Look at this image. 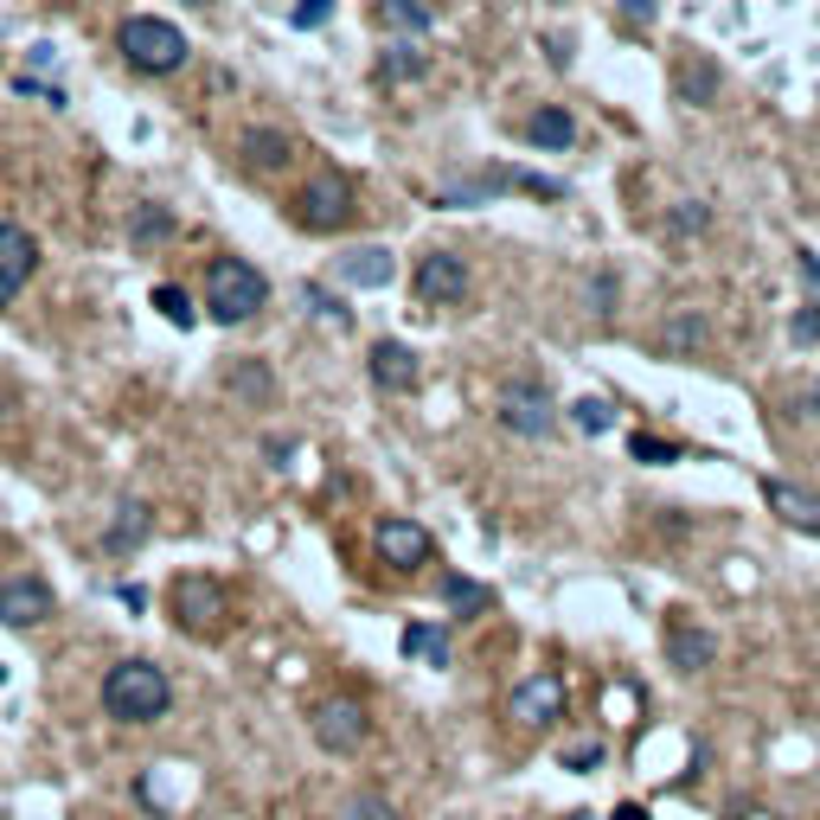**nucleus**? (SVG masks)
Listing matches in <instances>:
<instances>
[{
    "label": "nucleus",
    "instance_id": "f704fd0d",
    "mask_svg": "<svg viewBox=\"0 0 820 820\" xmlns=\"http://www.w3.org/2000/svg\"><path fill=\"white\" fill-rule=\"evenodd\" d=\"M558 763H564V769H596V763H603V743H570Z\"/></svg>",
    "mask_w": 820,
    "mask_h": 820
},
{
    "label": "nucleus",
    "instance_id": "a19ab883",
    "mask_svg": "<svg viewBox=\"0 0 820 820\" xmlns=\"http://www.w3.org/2000/svg\"><path fill=\"white\" fill-rule=\"evenodd\" d=\"M564 820H596V814H584V808H577V814H564Z\"/></svg>",
    "mask_w": 820,
    "mask_h": 820
},
{
    "label": "nucleus",
    "instance_id": "5701e85b",
    "mask_svg": "<svg viewBox=\"0 0 820 820\" xmlns=\"http://www.w3.org/2000/svg\"><path fill=\"white\" fill-rule=\"evenodd\" d=\"M225 384H231V398H244V404H270V398H276V379H270L263 359H237Z\"/></svg>",
    "mask_w": 820,
    "mask_h": 820
},
{
    "label": "nucleus",
    "instance_id": "412c9836",
    "mask_svg": "<svg viewBox=\"0 0 820 820\" xmlns=\"http://www.w3.org/2000/svg\"><path fill=\"white\" fill-rule=\"evenodd\" d=\"M289 135L282 128H244V160H251L256 174H282L289 167Z\"/></svg>",
    "mask_w": 820,
    "mask_h": 820
},
{
    "label": "nucleus",
    "instance_id": "c756f323",
    "mask_svg": "<svg viewBox=\"0 0 820 820\" xmlns=\"http://www.w3.org/2000/svg\"><path fill=\"white\" fill-rule=\"evenodd\" d=\"M570 423H577L584 436H603L615 423V410L603 404V398H577V404H570Z\"/></svg>",
    "mask_w": 820,
    "mask_h": 820
},
{
    "label": "nucleus",
    "instance_id": "4be33fe9",
    "mask_svg": "<svg viewBox=\"0 0 820 820\" xmlns=\"http://www.w3.org/2000/svg\"><path fill=\"white\" fill-rule=\"evenodd\" d=\"M398 647H404V661L449 666V628H436V622H410L404 635H398Z\"/></svg>",
    "mask_w": 820,
    "mask_h": 820
},
{
    "label": "nucleus",
    "instance_id": "e433bc0d",
    "mask_svg": "<svg viewBox=\"0 0 820 820\" xmlns=\"http://www.w3.org/2000/svg\"><path fill=\"white\" fill-rule=\"evenodd\" d=\"M794 270H801V282L814 289V302H820V256L814 251H794Z\"/></svg>",
    "mask_w": 820,
    "mask_h": 820
},
{
    "label": "nucleus",
    "instance_id": "37998d69",
    "mask_svg": "<svg viewBox=\"0 0 820 820\" xmlns=\"http://www.w3.org/2000/svg\"><path fill=\"white\" fill-rule=\"evenodd\" d=\"M186 7H212V0H186Z\"/></svg>",
    "mask_w": 820,
    "mask_h": 820
},
{
    "label": "nucleus",
    "instance_id": "2f4dec72",
    "mask_svg": "<svg viewBox=\"0 0 820 820\" xmlns=\"http://www.w3.org/2000/svg\"><path fill=\"white\" fill-rule=\"evenodd\" d=\"M302 308H314V314H321V321H333V328H346V321H353V314H346V308L333 302L328 289H314V282L302 289Z\"/></svg>",
    "mask_w": 820,
    "mask_h": 820
},
{
    "label": "nucleus",
    "instance_id": "a211bd4d",
    "mask_svg": "<svg viewBox=\"0 0 820 820\" xmlns=\"http://www.w3.org/2000/svg\"><path fill=\"white\" fill-rule=\"evenodd\" d=\"M673 90H680L692 109L718 102V65L705 58V51H680V58H673Z\"/></svg>",
    "mask_w": 820,
    "mask_h": 820
},
{
    "label": "nucleus",
    "instance_id": "f03ea898",
    "mask_svg": "<svg viewBox=\"0 0 820 820\" xmlns=\"http://www.w3.org/2000/svg\"><path fill=\"white\" fill-rule=\"evenodd\" d=\"M263 302H270V282H263L256 263L218 256V263L205 270V314H212L218 328H244L251 314H263Z\"/></svg>",
    "mask_w": 820,
    "mask_h": 820
},
{
    "label": "nucleus",
    "instance_id": "2eb2a0df",
    "mask_svg": "<svg viewBox=\"0 0 820 820\" xmlns=\"http://www.w3.org/2000/svg\"><path fill=\"white\" fill-rule=\"evenodd\" d=\"M763 500H769V512H782V526L820 538V500L808 494V487L782 481V475H763Z\"/></svg>",
    "mask_w": 820,
    "mask_h": 820
},
{
    "label": "nucleus",
    "instance_id": "7ed1b4c3",
    "mask_svg": "<svg viewBox=\"0 0 820 820\" xmlns=\"http://www.w3.org/2000/svg\"><path fill=\"white\" fill-rule=\"evenodd\" d=\"M116 46H123V58L135 65V71H148V77H167V71H179V65L193 58L186 32H179L174 20H154V13H128L123 32H116Z\"/></svg>",
    "mask_w": 820,
    "mask_h": 820
},
{
    "label": "nucleus",
    "instance_id": "20e7f679",
    "mask_svg": "<svg viewBox=\"0 0 820 820\" xmlns=\"http://www.w3.org/2000/svg\"><path fill=\"white\" fill-rule=\"evenodd\" d=\"M167 609H174V622L186 628V635H225L231 622V596L218 577H174V589H167Z\"/></svg>",
    "mask_w": 820,
    "mask_h": 820
},
{
    "label": "nucleus",
    "instance_id": "f257e3e1",
    "mask_svg": "<svg viewBox=\"0 0 820 820\" xmlns=\"http://www.w3.org/2000/svg\"><path fill=\"white\" fill-rule=\"evenodd\" d=\"M167 705H174V680L154 661H123L102 673V712L116 724H154L167 718Z\"/></svg>",
    "mask_w": 820,
    "mask_h": 820
},
{
    "label": "nucleus",
    "instance_id": "6ab92c4d",
    "mask_svg": "<svg viewBox=\"0 0 820 820\" xmlns=\"http://www.w3.org/2000/svg\"><path fill=\"white\" fill-rule=\"evenodd\" d=\"M148 533H154L148 500H123V507H116V519H109V533H102V551H116V558H123V551H135Z\"/></svg>",
    "mask_w": 820,
    "mask_h": 820
},
{
    "label": "nucleus",
    "instance_id": "bb28decb",
    "mask_svg": "<svg viewBox=\"0 0 820 820\" xmlns=\"http://www.w3.org/2000/svg\"><path fill=\"white\" fill-rule=\"evenodd\" d=\"M628 456H635V461H647V468H666V461H680V442H666V436L635 430V436H628Z\"/></svg>",
    "mask_w": 820,
    "mask_h": 820
},
{
    "label": "nucleus",
    "instance_id": "4c0bfd02",
    "mask_svg": "<svg viewBox=\"0 0 820 820\" xmlns=\"http://www.w3.org/2000/svg\"><path fill=\"white\" fill-rule=\"evenodd\" d=\"M615 7H622L635 26H654V13H661V0H615Z\"/></svg>",
    "mask_w": 820,
    "mask_h": 820
},
{
    "label": "nucleus",
    "instance_id": "1a4fd4ad",
    "mask_svg": "<svg viewBox=\"0 0 820 820\" xmlns=\"http://www.w3.org/2000/svg\"><path fill=\"white\" fill-rule=\"evenodd\" d=\"M410 289L423 295L430 308H449L468 295V263L449 251H430V256H417V270H410Z\"/></svg>",
    "mask_w": 820,
    "mask_h": 820
},
{
    "label": "nucleus",
    "instance_id": "c9c22d12",
    "mask_svg": "<svg viewBox=\"0 0 820 820\" xmlns=\"http://www.w3.org/2000/svg\"><path fill=\"white\" fill-rule=\"evenodd\" d=\"M333 20V0H302V7H295V26H302V32H308V26H328Z\"/></svg>",
    "mask_w": 820,
    "mask_h": 820
},
{
    "label": "nucleus",
    "instance_id": "7c9ffc66",
    "mask_svg": "<svg viewBox=\"0 0 820 820\" xmlns=\"http://www.w3.org/2000/svg\"><path fill=\"white\" fill-rule=\"evenodd\" d=\"M789 340H794V346H820V302L794 308V321H789Z\"/></svg>",
    "mask_w": 820,
    "mask_h": 820
},
{
    "label": "nucleus",
    "instance_id": "58836bf2",
    "mask_svg": "<svg viewBox=\"0 0 820 820\" xmlns=\"http://www.w3.org/2000/svg\"><path fill=\"white\" fill-rule=\"evenodd\" d=\"M589 295H596V314H609V302H615V276H609V270L589 282Z\"/></svg>",
    "mask_w": 820,
    "mask_h": 820
},
{
    "label": "nucleus",
    "instance_id": "393cba45",
    "mask_svg": "<svg viewBox=\"0 0 820 820\" xmlns=\"http://www.w3.org/2000/svg\"><path fill=\"white\" fill-rule=\"evenodd\" d=\"M128 237H135V244H160V237H174V212H167V205H135Z\"/></svg>",
    "mask_w": 820,
    "mask_h": 820
},
{
    "label": "nucleus",
    "instance_id": "4468645a",
    "mask_svg": "<svg viewBox=\"0 0 820 820\" xmlns=\"http://www.w3.org/2000/svg\"><path fill=\"white\" fill-rule=\"evenodd\" d=\"M379 558L391 570H417V564L436 558V538L417 519H379Z\"/></svg>",
    "mask_w": 820,
    "mask_h": 820
},
{
    "label": "nucleus",
    "instance_id": "9d476101",
    "mask_svg": "<svg viewBox=\"0 0 820 820\" xmlns=\"http://www.w3.org/2000/svg\"><path fill=\"white\" fill-rule=\"evenodd\" d=\"M51 609H58V596H51L46 577H7L0 584V622L7 628H39Z\"/></svg>",
    "mask_w": 820,
    "mask_h": 820
},
{
    "label": "nucleus",
    "instance_id": "ddd939ff",
    "mask_svg": "<svg viewBox=\"0 0 820 820\" xmlns=\"http://www.w3.org/2000/svg\"><path fill=\"white\" fill-rule=\"evenodd\" d=\"M365 372H372V384H379V391H391V398L417 391V379H423L417 346H404V340H379V346L365 353Z\"/></svg>",
    "mask_w": 820,
    "mask_h": 820
},
{
    "label": "nucleus",
    "instance_id": "79ce46f5",
    "mask_svg": "<svg viewBox=\"0 0 820 820\" xmlns=\"http://www.w3.org/2000/svg\"><path fill=\"white\" fill-rule=\"evenodd\" d=\"M808 404H814V410H820V384H814V398H808Z\"/></svg>",
    "mask_w": 820,
    "mask_h": 820
},
{
    "label": "nucleus",
    "instance_id": "cd10ccee",
    "mask_svg": "<svg viewBox=\"0 0 820 820\" xmlns=\"http://www.w3.org/2000/svg\"><path fill=\"white\" fill-rule=\"evenodd\" d=\"M154 308H160V321L193 328V295H186V289H174V282H160V289H154Z\"/></svg>",
    "mask_w": 820,
    "mask_h": 820
},
{
    "label": "nucleus",
    "instance_id": "423d86ee",
    "mask_svg": "<svg viewBox=\"0 0 820 820\" xmlns=\"http://www.w3.org/2000/svg\"><path fill=\"white\" fill-rule=\"evenodd\" d=\"M500 423H507L512 436H551L558 430V398L545 391L538 379H512L507 391H500Z\"/></svg>",
    "mask_w": 820,
    "mask_h": 820
},
{
    "label": "nucleus",
    "instance_id": "f8f14e48",
    "mask_svg": "<svg viewBox=\"0 0 820 820\" xmlns=\"http://www.w3.org/2000/svg\"><path fill=\"white\" fill-rule=\"evenodd\" d=\"M718 661V635L712 628H699V622H686V615H673V622H666V666H673V673H705V666Z\"/></svg>",
    "mask_w": 820,
    "mask_h": 820
},
{
    "label": "nucleus",
    "instance_id": "aec40b11",
    "mask_svg": "<svg viewBox=\"0 0 820 820\" xmlns=\"http://www.w3.org/2000/svg\"><path fill=\"white\" fill-rule=\"evenodd\" d=\"M526 141H533V148H551V154H564L570 141H577V123L564 116L558 102H538L533 116H526Z\"/></svg>",
    "mask_w": 820,
    "mask_h": 820
},
{
    "label": "nucleus",
    "instance_id": "c85d7f7f",
    "mask_svg": "<svg viewBox=\"0 0 820 820\" xmlns=\"http://www.w3.org/2000/svg\"><path fill=\"white\" fill-rule=\"evenodd\" d=\"M340 820H404V814H398V808H391V801H384V794H372V789H359L353 801H346V808H340Z\"/></svg>",
    "mask_w": 820,
    "mask_h": 820
},
{
    "label": "nucleus",
    "instance_id": "9b49d317",
    "mask_svg": "<svg viewBox=\"0 0 820 820\" xmlns=\"http://www.w3.org/2000/svg\"><path fill=\"white\" fill-rule=\"evenodd\" d=\"M32 270H39V244H32V231L13 225V218H0V308L20 295Z\"/></svg>",
    "mask_w": 820,
    "mask_h": 820
},
{
    "label": "nucleus",
    "instance_id": "72a5a7b5",
    "mask_svg": "<svg viewBox=\"0 0 820 820\" xmlns=\"http://www.w3.org/2000/svg\"><path fill=\"white\" fill-rule=\"evenodd\" d=\"M417 71H423V58H417L410 46H391V58H384V77L398 84V77H417Z\"/></svg>",
    "mask_w": 820,
    "mask_h": 820
},
{
    "label": "nucleus",
    "instance_id": "dca6fc26",
    "mask_svg": "<svg viewBox=\"0 0 820 820\" xmlns=\"http://www.w3.org/2000/svg\"><path fill=\"white\" fill-rule=\"evenodd\" d=\"M705 346H712V314L705 308H680L661 328V353H673V359H699Z\"/></svg>",
    "mask_w": 820,
    "mask_h": 820
},
{
    "label": "nucleus",
    "instance_id": "f3484780",
    "mask_svg": "<svg viewBox=\"0 0 820 820\" xmlns=\"http://www.w3.org/2000/svg\"><path fill=\"white\" fill-rule=\"evenodd\" d=\"M391 276H398V256L384 251V244H359V251L340 256V282L346 289H384Z\"/></svg>",
    "mask_w": 820,
    "mask_h": 820
},
{
    "label": "nucleus",
    "instance_id": "39448f33",
    "mask_svg": "<svg viewBox=\"0 0 820 820\" xmlns=\"http://www.w3.org/2000/svg\"><path fill=\"white\" fill-rule=\"evenodd\" d=\"M353 205H359L353 179L340 174V167H321V174L295 193V225L302 231H340L353 218Z\"/></svg>",
    "mask_w": 820,
    "mask_h": 820
},
{
    "label": "nucleus",
    "instance_id": "ea45409f",
    "mask_svg": "<svg viewBox=\"0 0 820 820\" xmlns=\"http://www.w3.org/2000/svg\"><path fill=\"white\" fill-rule=\"evenodd\" d=\"M615 820H647V808H641V801H622V808H615Z\"/></svg>",
    "mask_w": 820,
    "mask_h": 820
},
{
    "label": "nucleus",
    "instance_id": "b1692460",
    "mask_svg": "<svg viewBox=\"0 0 820 820\" xmlns=\"http://www.w3.org/2000/svg\"><path fill=\"white\" fill-rule=\"evenodd\" d=\"M442 603H449V609H456L461 622H475V615H487V609H494V589H487V584H475V577H461V570H456V577H442Z\"/></svg>",
    "mask_w": 820,
    "mask_h": 820
},
{
    "label": "nucleus",
    "instance_id": "a878e982",
    "mask_svg": "<svg viewBox=\"0 0 820 820\" xmlns=\"http://www.w3.org/2000/svg\"><path fill=\"white\" fill-rule=\"evenodd\" d=\"M705 225H712V205L705 199H680L673 212H666V231H673V237H699Z\"/></svg>",
    "mask_w": 820,
    "mask_h": 820
},
{
    "label": "nucleus",
    "instance_id": "0eeeda50",
    "mask_svg": "<svg viewBox=\"0 0 820 820\" xmlns=\"http://www.w3.org/2000/svg\"><path fill=\"white\" fill-rule=\"evenodd\" d=\"M564 705H570V686H564V673H526L507 699V718H519L526 731H545V724H558Z\"/></svg>",
    "mask_w": 820,
    "mask_h": 820
},
{
    "label": "nucleus",
    "instance_id": "6e6552de",
    "mask_svg": "<svg viewBox=\"0 0 820 820\" xmlns=\"http://www.w3.org/2000/svg\"><path fill=\"white\" fill-rule=\"evenodd\" d=\"M308 731H314V743H321V750H333V756H353L359 743H365V712H359V699H321V705H314V718H308Z\"/></svg>",
    "mask_w": 820,
    "mask_h": 820
},
{
    "label": "nucleus",
    "instance_id": "473e14b6",
    "mask_svg": "<svg viewBox=\"0 0 820 820\" xmlns=\"http://www.w3.org/2000/svg\"><path fill=\"white\" fill-rule=\"evenodd\" d=\"M384 20H391V26H410V32H423V26H430V13H423L417 0H384Z\"/></svg>",
    "mask_w": 820,
    "mask_h": 820
}]
</instances>
